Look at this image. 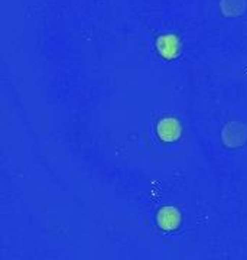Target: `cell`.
Returning a JSON list of instances; mask_svg holds the SVG:
<instances>
[{
	"instance_id": "cell-1",
	"label": "cell",
	"mask_w": 247,
	"mask_h": 260,
	"mask_svg": "<svg viewBox=\"0 0 247 260\" xmlns=\"http://www.w3.org/2000/svg\"><path fill=\"white\" fill-rule=\"evenodd\" d=\"M247 139V129L241 123H229L223 130V140L230 148L241 146Z\"/></svg>"
},
{
	"instance_id": "cell-2",
	"label": "cell",
	"mask_w": 247,
	"mask_h": 260,
	"mask_svg": "<svg viewBox=\"0 0 247 260\" xmlns=\"http://www.w3.org/2000/svg\"><path fill=\"white\" fill-rule=\"evenodd\" d=\"M158 135L164 142H174L181 136V124L172 117H166L158 123Z\"/></svg>"
},
{
	"instance_id": "cell-3",
	"label": "cell",
	"mask_w": 247,
	"mask_h": 260,
	"mask_svg": "<svg viewBox=\"0 0 247 260\" xmlns=\"http://www.w3.org/2000/svg\"><path fill=\"white\" fill-rule=\"evenodd\" d=\"M156 47L159 54L166 58V59H172L174 56L179 54V39L175 35H164L156 41Z\"/></svg>"
},
{
	"instance_id": "cell-4",
	"label": "cell",
	"mask_w": 247,
	"mask_h": 260,
	"mask_svg": "<svg viewBox=\"0 0 247 260\" xmlns=\"http://www.w3.org/2000/svg\"><path fill=\"white\" fill-rule=\"evenodd\" d=\"M181 223V214L174 207H165L158 213V224L166 232L175 230Z\"/></svg>"
}]
</instances>
